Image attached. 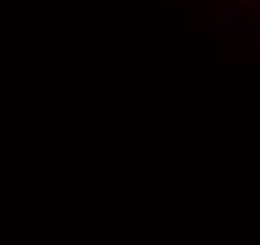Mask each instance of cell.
Instances as JSON below:
<instances>
[{
    "instance_id": "obj_1",
    "label": "cell",
    "mask_w": 260,
    "mask_h": 245,
    "mask_svg": "<svg viewBox=\"0 0 260 245\" xmlns=\"http://www.w3.org/2000/svg\"><path fill=\"white\" fill-rule=\"evenodd\" d=\"M215 12H219V34L222 38L241 30V19H245V8L241 4H234V0H215Z\"/></svg>"
}]
</instances>
